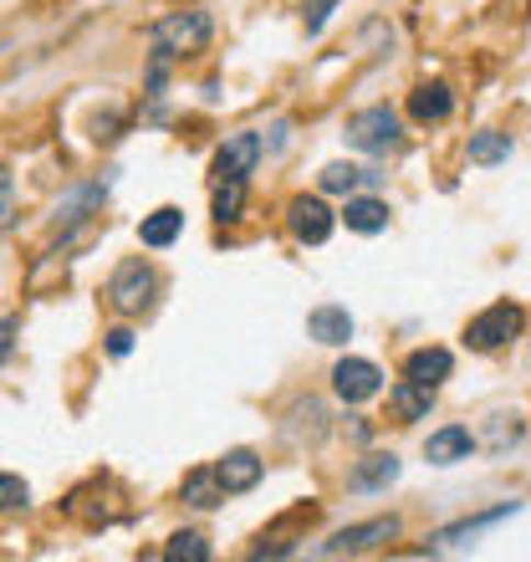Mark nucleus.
<instances>
[{
  "mask_svg": "<svg viewBox=\"0 0 531 562\" xmlns=\"http://www.w3.org/2000/svg\"><path fill=\"white\" fill-rule=\"evenodd\" d=\"M332 394H338L342 404H369L384 394V369L373 363V358H338L332 363Z\"/></svg>",
  "mask_w": 531,
  "mask_h": 562,
  "instance_id": "nucleus-7",
  "label": "nucleus"
},
{
  "mask_svg": "<svg viewBox=\"0 0 531 562\" xmlns=\"http://www.w3.org/2000/svg\"><path fill=\"white\" fill-rule=\"evenodd\" d=\"M398 532H404V521L388 512V517H373V521H358V527L332 532L317 552H323V558H358V552H373V548H384V542H394Z\"/></svg>",
  "mask_w": 531,
  "mask_h": 562,
  "instance_id": "nucleus-6",
  "label": "nucleus"
},
{
  "mask_svg": "<svg viewBox=\"0 0 531 562\" xmlns=\"http://www.w3.org/2000/svg\"><path fill=\"white\" fill-rule=\"evenodd\" d=\"M163 558L169 562H210L215 558V548H210L205 532H174L169 537V548H163Z\"/></svg>",
  "mask_w": 531,
  "mask_h": 562,
  "instance_id": "nucleus-24",
  "label": "nucleus"
},
{
  "mask_svg": "<svg viewBox=\"0 0 531 562\" xmlns=\"http://www.w3.org/2000/svg\"><path fill=\"white\" fill-rule=\"evenodd\" d=\"M527 435V425H521L517 409H486L481 415V429H475V440H481V450H490V456H506V450H517V440Z\"/></svg>",
  "mask_w": 531,
  "mask_h": 562,
  "instance_id": "nucleus-11",
  "label": "nucleus"
},
{
  "mask_svg": "<svg viewBox=\"0 0 531 562\" xmlns=\"http://www.w3.org/2000/svg\"><path fill=\"white\" fill-rule=\"evenodd\" d=\"M103 194H108V179H92V184H77L72 194H67V200H61L57 205V225H61V240L72 236L77 225L88 221L92 210L103 205Z\"/></svg>",
  "mask_w": 531,
  "mask_h": 562,
  "instance_id": "nucleus-17",
  "label": "nucleus"
},
{
  "mask_svg": "<svg viewBox=\"0 0 531 562\" xmlns=\"http://www.w3.org/2000/svg\"><path fill=\"white\" fill-rule=\"evenodd\" d=\"M215 475L225 481V491H230V496H246V491L261 486L266 460L256 456V450H246V445H236V450H225V456L215 460Z\"/></svg>",
  "mask_w": 531,
  "mask_h": 562,
  "instance_id": "nucleus-9",
  "label": "nucleus"
},
{
  "mask_svg": "<svg viewBox=\"0 0 531 562\" xmlns=\"http://www.w3.org/2000/svg\"><path fill=\"white\" fill-rule=\"evenodd\" d=\"M246 190H251V184H215V221L236 225L240 210H246Z\"/></svg>",
  "mask_w": 531,
  "mask_h": 562,
  "instance_id": "nucleus-25",
  "label": "nucleus"
},
{
  "mask_svg": "<svg viewBox=\"0 0 531 562\" xmlns=\"http://www.w3.org/2000/svg\"><path fill=\"white\" fill-rule=\"evenodd\" d=\"M388 409H394L398 425H414V419H429V409H434V389L414 384V379H398L394 389H388Z\"/></svg>",
  "mask_w": 531,
  "mask_h": 562,
  "instance_id": "nucleus-20",
  "label": "nucleus"
},
{
  "mask_svg": "<svg viewBox=\"0 0 531 562\" xmlns=\"http://www.w3.org/2000/svg\"><path fill=\"white\" fill-rule=\"evenodd\" d=\"M521 506L517 502H501V506H490V512H481V517H465V521H455V527H444L434 542L440 548H455L460 537H475V532H486V527H496V521H506V517H517Z\"/></svg>",
  "mask_w": 531,
  "mask_h": 562,
  "instance_id": "nucleus-22",
  "label": "nucleus"
},
{
  "mask_svg": "<svg viewBox=\"0 0 531 562\" xmlns=\"http://www.w3.org/2000/svg\"><path fill=\"white\" fill-rule=\"evenodd\" d=\"M15 348H21V317H15V312H5V317H0V369L11 363Z\"/></svg>",
  "mask_w": 531,
  "mask_h": 562,
  "instance_id": "nucleus-28",
  "label": "nucleus"
},
{
  "mask_svg": "<svg viewBox=\"0 0 531 562\" xmlns=\"http://www.w3.org/2000/svg\"><path fill=\"white\" fill-rule=\"evenodd\" d=\"M179 236H184V210L179 205H159L138 225V246H144V251H169Z\"/></svg>",
  "mask_w": 531,
  "mask_h": 562,
  "instance_id": "nucleus-16",
  "label": "nucleus"
},
{
  "mask_svg": "<svg viewBox=\"0 0 531 562\" xmlns=\"http://www.w3.org/2000/svg\"><path fill=\"white\" fill-rule=\"evenodd\" d=\"M388 215H394V210H388L379 194L363 190V194H348V200H342L338 221L348 225V231H358V236H379V231H388Z\"/></svg>",
  "mask_w": 531,
  "mask_h": 562,
  "instance_id": "nucleus-13",
  "label": "nucleus"
},
{
  "mask_svg": "<svg viewBox=\"0 0 531 562\" xmlns=\"http://www.w3.org/2000/svg\"><path fill=\"white\" fill-rule=\"evenodd\" d=\"M108 358H128L133 353V327H108Z\"/></svg>",
  "mask_w": 531,
  "mask_h": 562,
  "instance_id": "nucleus-29",
  "label": "nucleus"
},
{
  "mask_svg": "<svg viewBox=\"0 0 531 562\" xmlns=\"http://www.w3.org/2000/svg\"><path fill=\"white\" fill-rule=\"evenodd\" d=\"M450 373H455V353L450 348H414L404 358V379H414V384H425V389H440Z\"/></svg>",
  "mask_w": 531,
  "mask_h": 562,
  "instance_id": "nucleus-15",
  "label": "nucleus"
},
{
  "mask_svg": "<svg viewBox=\"0 0 531 562\" xmlns=\"http://www.w3.org/2000/svg\"><path fill=\"white\" fill-rule=\"evenodd\" d=\"M215 36V21L205 11H169L148 26V98H163L169 67L184 57H200Z\"/></svg>",
  "mask_w": 531,
  "mask_h": 562,
  "instance_id": "nucleus-1",
  "label": "nucleus"
},
{
  "mask_svg": "<svg viewBox=\"0 0 531 562\" xmlns=\"http://www.w3.org/2000/svg\"><path fill=\"white\" fill-rule=\"evenodd\" d=\"M15 221H21V200H15V179L11 169L0 164V236H11Z\"/></svg>",
  "mask_w": 531,
  "mask_h": 562,
  "instance_id": "nucleus-26",
  "label": "nucleus"
},
{
  "mask_svg": "<svg viewBox=\"0 0 531 562\" xmlns=\"http://www.w3.org/2000/svg\"><path fill=\"white\" fill-rule=\"evenodd\" d=\"M455 113V92L444 88V82H419L409 92V119L414 123H444Z\"/></svg>",
  "mask_w": 531,
  "mask_h": 562,
  "instance_id": "nucleus-19",
  "label": "nucleus"
},
{
  "mask_svg": "<svg viewBox=\"0 0 531 562\" xmlns=\"http://www.w3.org/2000/svg\"><path fill=\"white\" fill-rule=\"evenodd\" d=\"M481 450L471 425H440L434 435L425 440V460L429 465H460V460H471Z\"/></svg>",
  "mask_w": 531,
  "mask_h": 562,
  "instance_id": "nucleus-10",
  "label": "nucleus"
},
{
  "mask_svg": "<svg viewBox=\"0 0 531 562\" xmlns=\"http://www.w3.org/2000/svg\"><path fill=\"white\" fill-rule=\"evenodd\" d=\"M373 184H379V175H373V169H363V164H327L323 175H317V190L323 194H342V200H348V194H363V190H373Z\"/></svg>",
  "mask_w": 531,
  "mask_h": 562,
  "instance_id": "nucleus-18",
  "label": "nucleus"
},
{
  "mask_svg": "<svg viewBox=\"0 0 531 562\" xmlns=\"http://www.w3.org/2000/svg\"><path fill=\"white\" fill-rule=\"evenodd\" d=\"M521 327H527V312L517 302H490L486 312H475L465 323V348L471 353H501L506 342L521 338Z\"/></svg>",
  "mask_w": 531,
  "mask_h": 562,
  "instance_id": "nucleus-4",
  "label": "nucleus"
},
{
  "mask_svg": "<svg viewBox=\"0 0 531 562\" xmlns=\"http://www.w3.org/2000/svg\"><path fill=\"white\" fill-rule=\"evenodd\" d=\"M159 267L154 261H144V256H128V261H118L113 267V277H108V307L118 312V317H144V312H154V302H159Z\"/></svg>",
  "mask_w": 531,
  "mask_h": 562,
  "instance_id": "nucleus-2",
  "label": "nucleus"
},
{
  "mask_svg": "<svg viewBox=\"0 0 531 562\" xmlns=\"http://www.w3.org/2000/svg\"><path fill=\"white\" fill-rule=\"evenodd\" d=\"M307 338L323 342V348H348V338H353V312L338 307V302L312 307L307 312Z\"/></svg>",
  "mask_w": 531,
  "mask_h": 562,
  "instance_id": "nucleus-12",
  "label": "nucleus"
},
{
  "mask_svg": "<svg viewBox=\"0 0 531 562\" xmlns=\"http://www.w3.org/2000/svg\"><path fill=\"white\" fill-rule=\"evenodd\" d=\"M261 134H251V128H240V134H230L221 148H215V164H210V175H215V184H251L256 164H261Z\"/></svg>",
  "mask_w": 531,
  "mask_h": 562,
  "instance_id": "nucleus-5",
  "label": "nucleus"
},
{
  "mask_svg": "<svg viewBox=\"0 0 531 562\" xmlns=\"http://www.w3.org/2000/svg\"><path fill=\"white\" fill-rule=\"evenodd\" d=\"M26 506H31V486L21 475L0 471V512H26Z\"/></svg>",
  "mask_w": 531,
  "mask_h": 562,
  "instance_id": "nucleus-27",
  "label": "nucleus"
},
{
  "mask_svg": "<svg viewBox=\"0 0 531 562\" xmlns=\"http://www.w3.org/2000/svg\"><path fill=\"white\" fill-rule=\"evenodd\" d=\"M388 481H398V456H384V450L363 456L353 471H348V486L353 491H384Z\"/></svg>",
  "mask_w": 531,
  "mask_h": 562,
  "instance_id": "nucleus-21",
  "label": "nucleus"
},
{
  "mask_svg": "<svg viewBox=\"0 0 531 562\" xmlns=\"http://www.w3.org/2000/svg\"><path fill=\"white\" fill-rule=\"evenodd\" d=\"M471 164H481V169H490V164H506L511 159V134H496V128H481V134H471Z\"/></svg>",
  "mask_w": 531,
  "mask_h": 562,
  "instance_id": "nucleus-23",
  "label": "nucleus"
},
{
  "mask_svg": "<svg viewBox=\"0 0 531 562\" xmlns=\"http://www.w3.org/2000/svg\"><path fill=\"white\" fill-rule=\"evenodd\" d=\"M342 138H348V148H358V154L384 159V154H394V148L404 144V123H398V113L388 103H379V108H363V113H353V119L342 123Z\"/></svg>",
  "mask_w": 531,
  "mask_h": 562,
  "instance_id": "nucleus-3",
  "label": "nucleus"
},
{
  "mask_svg": "<svg viewBox=\"0 0 531 562\" xmlns=\"http://www.w3.org/2000/svg\"><path fill=\"white\" fill-rule=\"evenodd\" d=\"M286 231H292L302 246H323L332 231H338V215L327 205L323 194H296L292 205H286Z\"/></svg>",
  "mask_w": 531,
  "mask_h": 562,
  "instance_id": "nucleus-8",
  "label": "nucleus"
},
{
  "mask_svg": "<svg viewBox=\"0 0 531 562\" xmlns=\"http://www.w3.org/2000/svg\"><path fill=\"white\" fill-rule=\"evenodd\" d=\"M225 481L215 475V465H200V471H190L184 481H179V502L190 506V512H215V506H225Z\"/></svg>",
  "mask_w": 531,
  "mask_h": 562,
  "instance_id": "nucleus-14",
  "label": "nucleus"
},
{
  "mask_svg": "<svg viewBox=\"0 0 531 562\" xmlns=\"http://www.w3.org/2000/svg\"><path fill=\"white\" fill-rule=\"evenodd\" d=\"M332 5H338V0H307V36H317V31L327 26Z\"/></svg>",
  "mask_w": 531,
  "mask_h": 562,
  "instance_id": "nucleus-30",
  "label": "nucleus"
}]
</instances>
